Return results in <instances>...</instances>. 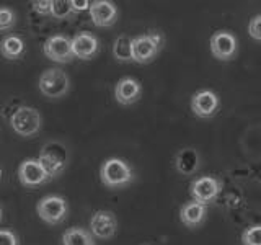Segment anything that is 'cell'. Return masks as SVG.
Wrapping results in <instances>:
<instances>
[{
	"mask_svg": "<svg viewBox=\"0 0 261 245\" xmlns=\"http://www.w3.org/2000/svg\"><path fill=\"white\" fill-rule=\"evenodd\" d=\"M100 180L106 188H121L134 180V172L122 159H106L100 167Z\"/></svg>",
	"mask_w": 261,
	"mask_h": 245,
	"instance_id": "cell-1",
	"label": "cell"
},
{
	"mask_svg": "<svg viewBox=\"0 0 261 245\" xmlns=\"http://www.w3.org/2000/svg\"><path fill=\"white\" fill-rule=\"evenodd\" d=\"M36 212L39 219H43L46 224L56 226L61 224L67 217L69 204L65 201L64 196L59 194H47L43 196L36 204Z\"/></svg>",
	"mask_w": 261,
	"mask_h": 245,
	"instance_id": "cell-2",
	"label": "cell"
},
{
	"mask_svg": "<svg viewBox=\"0 0 261 245\" xmlns=\"http://www.w3.org/2000/svg\"><path fill=\"white\" fill-rule=\"evenodd\" d=\"M10 126L18 136L31 137L39 133L43 126V118L33 106H20L10 116Z\"/></svg>",
	"mask_w": 261,
	"mask_h": 245,
	"instance_id": "cell-3",
	"label": "cell"
},
{
	"mask_svg": "<svg viewBox=\"0 0 261 245\" xmlns=\"http://www.w3.org/2000/svg\"><path fill=\"white\" fill-rule=\"evenodd\" d=\"M39 163L43 165L49 180L59 177L67 165V151L59 142H47L39 152Z\"/></svg>",
	"mask_w": 261,
	"mask_h": 245,
	"instance_id": "cell-4",
	"label": "cell"
},
{
	"mask_svg": "<svg viewBox=\"0 0 261 245\" xmlns=\"http://www.w3.org/2000/svg\"><path fill=\"white\" fill-rule=\"evenodd\" d=\"M70 88V79L62 69H46L39 77L41 93L49 98H62Z\"/></svg>",
	"mask_w": 261,
	"mask_h": 245,
	"instance_id": "cell-5",
	"label": "cell"
},
{
	"mask_svg": "<svg viewBox=\"0 0 261 245\" xmlns=\"http://www.w3.org/2000/svg\"><path fill=\"white\" fill-rule=\"evenodd\" d=\"M222 180H219L217 177L212 175H202L199 178H196L190 185V194L193 201L201 203V204H207L214 201L217 196L222 191Z\"/></svg>",
	"mask_w": 261,
	"mask_h": 245,
	"instance_id": "cell-6",
	"label": "cell"
},
{
	"mask_svg": "<svg viewBox=\"0 0 261 245\" xmlns=\"http://www.w3.org/2000/svg\"><path fill=\"white\" fill-rule=\"evenodd\" d=\"M209 47L212 56L216 57L217 61H232L237 56L239 51V39L233 35V33L227 31V30H219L212 33V36L209 39Z\"/></svg>",
	"mask_w": 261,
	"mask_h": 245,
	"instance_id": "cell-7",
	"label": "cell"
},
{
	"mask_svg": "<svg viewBox=\"0 0 261 245\" xmlns=\"http://www.w3.org/2000/svg\"><path fill=\"white\" fill-rule=\"evenodd\" d=\"M118 232V219L113 211L98 209L90 219V234L96 239L108 240Z\"/></svg>",
	"mask_w": 261,
	"mask_h": 245,
	"instance_id": "cell-8",
	"label": "cell"
},
{
	"mask_svg": "<svg viewBox=\"0 0 261 245\" xmlns=\"http://www.w3.org/2000/svg\"><path fill=\"white\" fill-rule=\"evenodd\" d=\"M43 53L47 59H51L57 64H69L73 59L70 39L64 35H54L46 39L43 46Z\"/></svg>",
	"mask_w": 261,
	"mask_h": 245,
	"instance_id": "cell-9",
	"label": "cell"
},
{
	"mask_svg": "<svg viewBox=\"0 0 261 245\" xmlns=\"http://www.w3.org/2000/svg\"><path fill=\"white\" fill-rule=\"evenodd\" d=\"M90 18L98 28L113 27L118 20V7L110 0H93L90 2Z\"/></svg>",
	"mask_w": 261,
	"mask_h": 245,
	"instance_id": "cell-10",
	"label": "cell"
},
{
	"mask_svg": "<svg viewBox=\"0 0 261 245\" xmlns=\"http://www.w3.org/2000/svg\"><path fill=\"white\" fill-rule=\"evenodd\" d=\"M18 180L23 186L36 188L46 183L49 177L38 159H24L18 167Z\"/></svg>",
	"mask_w": 261,
	"mask_h": 245,
	"instance_id": "cell-11",
	"label": "cell"
},
{
	"mask_svg": "<svg viewBox=\"0 0 261 245\" xmlns=\"http://www.w3.org/2000/svg\"><path fill=\"white\" fill-rule=\"evenodd\" d=\"M70 47L73 57H79L82 61H90L100 51V41L92 33L82 31L70 39Z\"/></svg>",
	"mask_w": 261,
	"mask_h": 245,
	"instance_id": "cell-12",
	"label": "cell"
},
{
	"mask_svg": "<svg viewBox=\"0 0 261 245\" xmlns=\"http://www.w3.org/2000/svg\"><path fill=\"white\" fill-rule=\"evenodd\" d=\"M220 100L212 90H199L191 98V111L198 118H211L219 110Z\"/></svg>",
	"mask_w": 261,
	"mask_h": 245,
	"instance_id": "cell-13",
	"label": "cell"
},
{
	"mask_svg": "<svg viewBox=\"0 0 261 245\" xmlns=\"http://www.w3.org/2000/svg\"><path fill=\"white\" fill-rule=\"evenodd\" d=\"M142 95V85L134 77H122L114 85V98L121 105H133Z\"/></svg>",
	"mask_w": 261,
	"mask_h": 245,
	"instance_id": "cell-14",
	"label": "cell"
},
{
	"mask_svg": "<svg viewBox=\"0 0 261 245\" xmlns=\"http://www.w3.org/2000/svg\"><path fill=\"white\" fill-rule=\"evenodd\" d=\"M130 51H133V62L137 64H149L160 53L145 35L130 38Z\"/></svg>",
	"mask_w": 261,
	"mask_h": 245,
	"instance_id": "cell-15",
	"label": "cell"
},
{
	"mask_svg": "<svg viewBox=\"0 0 261 245\" xmlns=\"http://www.w3.org/2000/svg\"><path fill=\"white\" fill-rule=\"evenodd\" d=\"M207 217V206L206 204L196 203V201H188L185 203L181 209H179V220L190 229L199 227Z\"/></svg>",
	"mask_w": 261,
	"mask_h": 245,
	"instance_id": "cell-16",
	"label": "cell"
},
{
	"mask_svg": "<svg viewBox=\"0 0 261 245\" xmlns=\"http://www.w3.org/2000/svg\"><path fill=\"white\" fill-rule=\"evenodd\" d=\"M175 168L178 174L185 177L193 175L199 168V154L191 147H185L181 149L175 157Z\"/></svg>",
	"mask_w": 261,
	"mask_h": 245,
	"instance_id": "cell-17",
	"label": "cell"
},
{
	"mask_svg": "<svg viewBox=\"0 0 261 245\" xmlns=\"http://www.w3.org/2000/svg\"><path fill=\"white\" fill-rule=\"evenodd\" d=\"M0 53L5 59H20L24 54V41L16 35H7L2 39V44H0Z\"/></svg>",
	"mask_w": 261,
	"mask_h": 245,
	"instance_id": "cell-18",
	"label": "cell"
},
{
	"mask_svg": "<svg viewBox=\"0 0 261 245\" xmlns=\"http://www.w3.org/2000/svg\"><path fill=\"white\" fill-rule=\"evenodd\" d=\"M62 245H96L95 237L84 227H69L62 234Z\"/></svg>",
	"mask_w": 261,
	"mask_h": 245,
	"instance_id": "cell-19",
	"label": "cell"
},
{
	"mask_svg": "<svg viewBox=\"0 0 261 245\" xmlns=\"http://www.w3.org/2000/svg\"><path fill=\"white\" fill-rule=\"evenodd\" d=\"M113 56L118 62H133V51H130V38L121 35L113 43Z\"/></svg>",
	"mask_w": 261,
	"mask_h": 245,
	"instance_id": "cell-20",
	"label": "cell"
},
{
	"mask_svg": "<svg viewBox=\"0 0 261 245\" xmlns=\"http://www.w3.org/2000/svg\"><path fill=\"white\" fill-rule=\"evenodd\" d=\"M49 15L56 20H67L72 15L69 0H51V8H49Z\"/></svg>",
	"mask_w": 261,
	"mask_h": 245,
	"instance_id": "cell-21",
	"label": "cell"
},
{
	"mask_svg": "<svg viewBox=\"0 0 261 245\" xmlns=\"http://www.w3.org/2000/svg\"><path fill=\"white\" fill-rule=\"evenodd\" d=\"M242 245H261V226L255 224L242 232Z\"/></svg>",
	"mask_w": 261,
	"mask_h": 245,
	"instance_id": "cell-22",
	"label": "cell"
},
{
	"mask_svg": "<svg viewBox=\"0 0 261 245\" xmlns=\"http://www.w3.org/2000/svg\"><path fill=\"white\" fill-rule=\"evenodd\" d=\"M15 24V13L12 8L0 7V31L10 30Z\"/></svg>",
	"mask_w": 261,
	"mask_h": 245,
	"instance_id": "cell-23",
	"label": "cell"
},
{
	"mask_svg": "<svg viewBox=\"0 0 261 245\" xmlns=\"http://www.w3.org/2000/svg\"><path fill=\"white\" fill-rule=\"evenodd\" d=\"M145 36L150 39V43L157 47L159 51L163 47V44H165V35H163L160 30H149L145 33Z\"/></svg>",
	"mask_w": 261,
	"mask_h": 245,
	"instance_id": "cell-24",
	"label": "cell"
},
{
	"mask_svg": "<svg viewBox=\"0 0 261 245\" xmlns=\"http://www.w3.org/2000/svg\"><path fill=\"white\" fill-rule=\"evenodd\" d=\"M0 245H20L18 237L8 229H0Z\"/></svg>",
	"mask_w": 261,
	"mask_h": 245,
	"instance_id": "cell-25",
	"label": "cell"
},
{
	"mask_svg": "<svg viewBox=\"0 0 261 245\" xmlns=\"http://www.w3.org/2000/svg\"><path fill=\"white\" fill-rule=\"evenodd\" d=\"M259 23H261V15H255L251 18V21L248 23V33H250V36L255 39V41H259L261 39Z\"/></svg>",
	"mask_w": 261,
	"mask_h": 245,
	"instance_id": "cell-26",
	"label": "cell"
},
{
	"mask_svg": "<svg viewBox=\"0 0 261 245\" xmlns=\"http://www.w3.org/2000/svg\"><path fill=\"white\" fill-rule=\"evenodd\" d=\"M33 10L39 15H49V8H51V0H33L31 2Z\"/></svg>",
	"mask_w": 261,
	"mask_h": 245,
	"instance_id": "cell-27",
	"label": "cell"
},
{
	"mask_svg": "<svg viewBox=\"0 0 261 245\" xmlns=\"http://www.w3.org/2000/svg\"><path fill=\"white\" fill-rule=\"evenodd\" d=\"M69 5H70V10L72 13H75V12H84V10H88L90 8V2L88 0H69Z\"/></svg>",
	"mask_w": 261,
	"mask_h": 245,
	"instance_id": "cell-28",
	"label": "cell"
},
{
	"mask_svg": "<svg viewBox=\"0 0 261 245\" xmlns=\"http://www.w3.org/2000/svg\"><path fill=\"white\" fill-rule=\"evenodd\" d=\"M2 177H4V170L0 168V182H2Z\"/></svg>",
	"mask_w": 261,
	"mask_h": 245,
	"instance_id": "cell-29",
	"label": "cell"
},
{
	"mask_svg": "<svg viewBox=\"0 0 261 245\" xmlns=\"http://www.w3.org/2000/svg\"><path fill=\"white\" fill-rule=\"evenodd\" d=\"M0 220H2V208H0Z\"/></svg>",
	"mask_w": 261,
	"mask_h": 245,
	"instance_id": "cell-30",
	"label": "cell"
}]
</instances>
